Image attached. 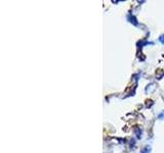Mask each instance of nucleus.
Instances as JSON below:
<instances>
[]
</instances>
